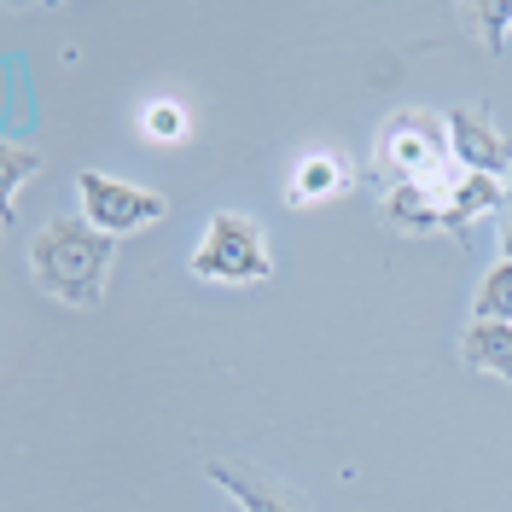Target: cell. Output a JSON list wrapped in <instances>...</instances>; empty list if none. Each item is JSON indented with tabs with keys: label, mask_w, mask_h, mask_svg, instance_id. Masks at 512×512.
Returning a JSON list of instances; mask_svg holds the SVG:
<instances>
[{
	"label": "cell",
	"mask_w": 512,
	"mask_h": 512,
	"mask_svg": "<svg viewBox=\"0 0 512 512\" xmlns=\"http://www.w3.org/2000/svg\"><path fill=\"white\" fill-rule=\"evenodd\" d=\"M111 262H117V239L99 233L82 216H53L30 233V286L41 297H53L59 309H99L105 286H111Z\"/></svg>",
	"instance_id": "1"
},
{
	"label": "cell",
	"mask_w": 512,
	"mask_h": 512,
	"mask_svg": "<svg viewBox=\"0 0 512 512\" xmlns=\"http://www.w3.org/2000/svg\"><path fill=\"white\" fill-rule=\"evenodd\" d=\"M373 169H379L390 187H402V181L448 187V181L460 175L454 146H448V117L419 111V105L390 111V117L379 123V140H373Z\"/></svg>",
	"instance_id": "2"
},
{
	"label": "cell",
	"mask_w": 512,
	"mask_h": 512,
	"mask_svg": "<svg viewBox=\"0 0 512 512\" xmlns=\"http://www.w3.org/2000/svg\"><path fill=\"white\" fill-rule=\"evenodd\" d=\"M187 268H192V280H216V286H256V280L274 274L262 227H256L251 216H239V210L210 216L204 239H198L192 256H187Z\"/></svg>",
	"instance_id": "3"
},
{
	"label": "cell",
	"mask_w": 512,
	"mask_h": 512,
	"mask_svg": "<svg viewBox=\"0 0 512 512\" xmlns=\"http://www.w3.org/2000/svg\"><path fill=\"white\" fill-rule=\"evenodd\" d=\"M76 204H82V222H94L99 233H111V239L146 233L152 222L169 216L163 192L134 187V181H111V175H99V169H76Z\"/></svg>",
	"instance_id": "4"
},
{
	"label": "cell",
	"mask_w": 512,
	"mask_h": 512,
	"mask_svg": "<svg viewBox=\"0 0 512 512\" xmlns=\"http://www.w3.org/2000/svg\"><path fill=\"white\" fill-rule=\"evenodd\" d=\"M448 146H454V163H460V169H472V175H507V169H512L507 134H501L495 117L478 111V105L448 111Z\"/></svg>",
	"instance_id": "5"
},
{
	"label": "cell",
	"mask_w": 512,
	"mask_h": 512,
	"mask_svg": "<svg viewBox=\"0 0 512 512\" xmlns=\"http://www.w3.org/2000/svg\"><path fill=\"white\" fill-rule=\"evenodd\" d=\"M204 472H210V483H216L239 512H303V501H297L291 489H280L274 478H262L256 466H239V460H210Z\"/></svg>",
	"instance_id": "6"
},
{
	"label": "cell",
	"mask_w": 512,
	"mask_h": 512,
	"mask_svg": "<svg viewBox=\"0 0 512 512\" xmlns=\"http://www.w3.org/2000/svg\"><path fill=\"white\" fill-rule=\"evenodd\" d=\"M443 192L448 187H419V181L384 187L379 198L384 227H396V233H443Z\"/></svg>",
	"instance_id": "7"
},
{
	"label": "cell",
	"mask_w": 512,
	"mask_h": 512,
	"mask_svg": "<svg viewBox=\"0 0 512 512\" xmlns=\"http://www.w3.org/2000/svg\"><path fill=\"white\" fill-rule=\"evenodd\" d=\"M501 198H507V175H472V169H460L443 192V227L483 222V216H495Z\"/></svg>",
	"instance_id": "8"
},
{
	"label": "cell",
	"mask_w": 512,
	"mask_h": 512,
	"mask_svg": "<svg viewBox=\"0 0 512 512\" xmlns=\"http://www.w3.org/2000/svg\"><path fill=\"white\" fill-rule=\"evenodd\" d=\"M350 187V169L338 152H309V158H297L286 181V204L291 210H309V204H326V198H338V192Z\"/></svg>",
	"instance_id": "9"
},
{
	"label": "cell",
	"mask_w": 512,
	"mask_h": 512,
	"mask_svg": "<svg viewBox=\"0 0 512 512\" xmlns=\"http://www.w3.org/2000/svg\"><path fill=\"white\" fill-rule=\"evenodd\" d=\"M460 361L472 373H489V379L512 384V326H501V320H472L460 332Z\"/></svg>",
	"instance_id": "10"
},
{
	"label": "cell",
	"mask_w": 512,
	"mask_h": 512,
	"mask_svg": "<svg viewBox=\"0 0 512 512\" xmlns=\"http://www.w3.org/2000/svg\"><path fill=\"white\" fill-rule=\"evenodd\" d=\"M472 320H501V326H512V262H507V256H501V262L478 280Z\"/></svg>",
	"instance_id": "11"
},
{
	"label": "cell",
	"mask_w": 512,
	"mask_h": 512,
	"mask_svg": "<svg viewBox=\"0 0 512 512\" xmlns=\"http://www.w3.org/2000/svg\"><path fill=\"white\" fill-rule=\"evenodd\" d=\"M140 134L152 140V146H181L192 134V117L181 99H152L146 111H140Z\"/></svg>",
	"instance_id": "12"
},
{
	"label": "cell",
	"mask_w": 512,
	"mask_h": 512,
	"mask_svg": "<svg viewBox=\"0 0 512 512\" xmlns=\"http://www.w3.org/2000/svg\"><path fill=\"white\" fill-rule=\"evenodd\" d=\"M0 169H6V210H12V198H18V187L30 181L35 169H41V158H35L30 146H12V140H6V146H0Z\"/></svg>",
	"instance_id": "13"
},
{
	"label": "cell",
	"mask_w": 512,
	"mask_h": 512,
	"mask_svg": "<svg viewBox=\"0 0 512 512\" xmlns=\"http://www.w3.org/2000/svg\"><path fill=\"white\" fill-rule=\"evenodd\" d=\"M472 18L483 24V41H495V47H501V35H507V24H512V6H507V0H495V6H472Z\"/></svg>",
	"instance_id": "14"
},
{
	"label": "cell",
	"mask_w": 512,
	"mask_h": 512,
	"mask_svg": "<svg viewBox=\"0 0 512 512\" xmlns=\"http://www.w3.org/2000/svg\"><path fill=\"white\" fill-rule=\"evenodd\" d=\"M501 256L512 262V222H507V239H501Z\"/></svg>",
	"instance_id": "15"
},
{
	"label": "cell",
	"mask_w": 512,
	"mask_h": 512,
	"mask_svg": "<svg viewBox=\"0 0 512 512\" xmlns=\"http://www.w3.org/2000/svg\"><path fill=\"white\" fill-rule=\"evenodd\" d=\"M227 512H239V507H227Z\"/></svg>",
	"instance_id": "16"
}]
</instances>
